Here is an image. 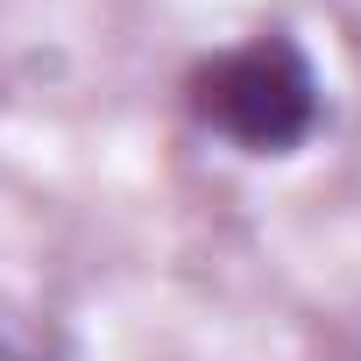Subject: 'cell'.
<instances>
[{
  "label": "cell",
  "instance_id": "1",
  "mask_svg": "<svg viewBox=\"0 0 361 361\" xmlns=\"http://www.w3.org/2000/svg\"><path fill=\"white\" fill-rule=\"evenodd\" d=\"M192 114L248 156H290L319 128V71L290 36H248L192 71Z\"/></svg>",
  "mask_w": 361,
  "mask_h": 361
},
{
  "label": "cell",
  "instance_id": "2",
  "mask_svg": "<svg viewBox=\"0 0 361 361\" xmlns=\"http://www.w3.org/2000/svg\"><path fill=\"white\" fill-rule=\"evenodd\" d=\"M0 361H50V354H43V340H36V333H22V326L0 319Z\"/></svg>",
  "mask_w": 361,
  "mask_h": 361
}]
</instances>
